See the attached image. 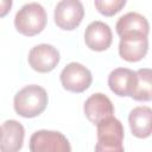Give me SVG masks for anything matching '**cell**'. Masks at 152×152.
<instances>
[{
	"instance_id": "obj_16",
	"label": "cell",
	"mask_w": 152,
	"mask_h": 152,
	"mask_svg": "<svg viewBox=\"0 0 152 152\" xmlns=\"http://www.w3.org/2000/svg\"><path fill=\"white\" fill-rule=\"evenodd\" d=\"M127 0H94L95 8L104 17H113L126 5Z\"/></svg>"
},
{
	"instance_id": "obj_2",
	"label": "cell",
	"mask_w": 152,
	"mask_h": 152,
	"mask_svg": "<svg viewBox=\"0 0 152 152\" xmlns=\"http://www.w3.org/2000/svg\"><path fill=\"white\" fill-rule=\"evenodd\" d=\"M46 23V12L38 2L25 4L14 17L15 30L26 37H33L40 33L45 28Z\"/></svg>"
},
{
	"instance_id": "obj_5",
	"label": "cell",
	"mask_w": 152,
	"mask_h": 152,
	"mask_svg": "<svg viewBox=\"0 0 152 152\" xmlns=\"http://www.w3.org/2000/svg\"><path fill=\"white\" fill-rule=\"evenodd\" d=\"M84 17V7L81 0H61L53 12L55 24L65 31H72L80 26Z\"/></svg>"
},
{
	"instance_id": "obj_7",
	"label": "cell",
	"mask_w": 152,
	"mask_h": 152,
	"mask_svg": "<svg viewBox=\"0 0 152 152\" xmlns=\"http://www.w3.org/2000/svg\"><path fill=\"white\" fill-rule=\"evenodd\" d=\"M28 64L38 72L45 74L52 71L59 63L61 56L58 50L50 44H38L28 52Z\"/></svg>"
},
{
	"instance_id": "obj_3",
	"label": "cell",
	"mask_w": 152,
	"mask_h": 152,
	"mask_svg": "<svg viewBox=\"0 0 152 152\" xmlns=\"http://www.w3.org/2000/svg\"><path fill=\"white\" fill-rule=\"evenodd\" d=\"M97 126V142L95 151L102 152H122L125 129L120 120L114 115L101 120Z\"/></svg>"
},
{
	"instance_id": "obj_18",
	"label": "cell",
	"mask_w": 152,
	"mask_h": 152,
	"mask_svg": "<svg viewBox=\"0 0 152 152\" xmlns=\"http://www.w3.org/2000/svg\"><path fill=\"white\" fill-rule=\"evenodd\" d=\"M0 138H1V127H0Z\"/></svg>"
},
{
	"instance_id": "obj_8",
	"label": "cell",
	"mask_w": 152,
	"mask_h": 152,
	"mask_svg": "<svg viewBox=\"0 0 152 152\" xmlns=\"http://www.w3.org/2000/svg\"><path fill=\"white\" fill-rule=\"evenodd\" d=\"M84 42L93 51L101 52L107 50L113 42V33L109 25L101 20L91 21L84 31Z\"/></svg>"
},
{
	"instance_id": "obj_13",
	"label": "cell",
	"mask_w": 152,
	"mask_h": 152,
	"mask_svg": "<svg viewBox=\"0 0 152 152\" xmlns=\"http://www.w3.org/2000/svg\"><path fill=\"white\" fill-rule=\"evenodd\" d=\"M137 83L135 71L128 68H116L110 71L108 76L109 89L118 96L125 97L132 95Z\"/></svg>"
},
{
	"instance_id": "obj_14",
	"label": "cell",
	"mask_w": 152,
	"mask_h": 152,
	"mask_svg": "<svg viewBox=\"0 0 152 152\" xmlns=\"http://www.w3.org/2000/svg\"><path fill=\"white\" fill-rule=\"evenodd\" d=\"M152 109L148 106H139L133 108L128 115L131 132L139 139H145L151 135Z\"/></svg>"
},
{
	"instance_id": "obj_11",
	"label": "cell",
	"mask_w": 152,
	"mask_h": 152,
	"mask_svg": "<svg viewBox=\"0 0 152 152\" xmlns=\"http://www.w3.org/2000/svg\"><path fill=\"white\" fill-rule=\"evenodd\" d=\"M25 138V128L17 120H6L1 126L0 151L17 152L23 147Z\"/></svg>"
},
{
	"instance_id": "obj_15",
	"label": "cell",
	"mask_w": 152,
	"mask_h": 152,
	"mask_svg": "<svg viewBox=\"0 0 152 152\" xmlns=\"http://www.w3.org/2000/svg\"><path fill=\"white\" fill-rule=\"evenodd\" d=\"M137 74V83L131 97L135 101H151L152 93V72L148 68H142L135 71Z\"/></svg>"
},
{
	"instance_id": "obj_1",
	"label": "cell",
	"mask_w": 152,
	"mask_h": 152,
	"mask_svg": "<svg viewBox=\"0 0 152 152\" xmlns=\"http://www.w3.org/2000/svg\"><path fill=\"white\" fill-rule=\"evenodd\" d=\"M48 101V93L43 87L28 84L14 95L13 107L18 115L30 119L40 115L45 110Z\"/></svg>"
},
{
	"instance_id": "obj_12",
	"label": "cell",
	"mask_w": 152,
	"mask_h": 152,
	"mask_svg": "<svg viewBox=\"0 0 152 152\" xmlns=\"http://www.w3.org/2000/svg\"><path fill=\"white\" fill-rule=\"evenodd\" d=\"M148 51V38L145 36L120 37L119 55L126 62H139Z\"/></svg>"
},
{
	"instance_id": "obj_4",
	"label": "cell",
	"mask_w": 152,
	"mask_h": 152,
	"mask_svg": "<svg viewBox=\"0 0 152 152\" xmlns=\"http://www.w3.org/2000/svg\"><path fill=\"white\" fill-rule=\"evenodd\" d=\"M28 148L32 152H70L71 146L64 134L58 131L39 129L31 138Z\"/></svg>"
},
{
	"instance_id": "obj_17",
	"label": "cell",
	"mask_w": 152,
	"mask_h": 152,
	"mask_svg": "<svg viewBox=\"0 0 152 152\" xmlns=\"http://www.w3.org/2000/svg\"><path fill=\"white\" fill-rule=\"evenodd\" d=\"M13 5V0H0V18L6 17Z\"/></svg>"
},
{
	"instance_id": "obj_6",
	"label": "cell",
	"mask_w": 152,
	"mask_h": 152,
	"mask_svg": "<svg viewBox=\"0 0 152 152\" xmlns=\"http://www.w3.org/2000/svg\"><path fill=\"white\" fill-rule=\"evenodd\" d=\"M59 80L65 90L71 93H83L90 87L93 76L87 66L77 62H71L63 68Z\"/></svg>"
},
{
	"instance_id": "obj_10",
	"label": "cell",
	"mask_w": 152,
	"mask_h": 152,
	"mask_svg": "<svg viewBox=\"0 0 152 152\" xmlns=\"http://www.w3.org/2000/svg\"><path fill=\"white\" fill-rule=\"evenodd\" d=\"M119 37L127 36H145L148 37L150 24L147 19L137 12H128L119 18L115 25Z\"/></svg>"
},
{
	"instance_id": "obj_9",
	"label": "cell",
	"mask_w": 152,
	"mask_h": 152,
	"mask_svg": "<svg viewBox=\"0 0 152 152\" xmlns=\"http://www.w3.org/2000/svg\"><path fill=\"white\" fill-rule=\"evenodd\" d=\"M83 112L86 118L96 125L101 120L114 115V104L107 95L102 93H95L86 100L83 104Z\"/></svg>"
}]
</instances>
